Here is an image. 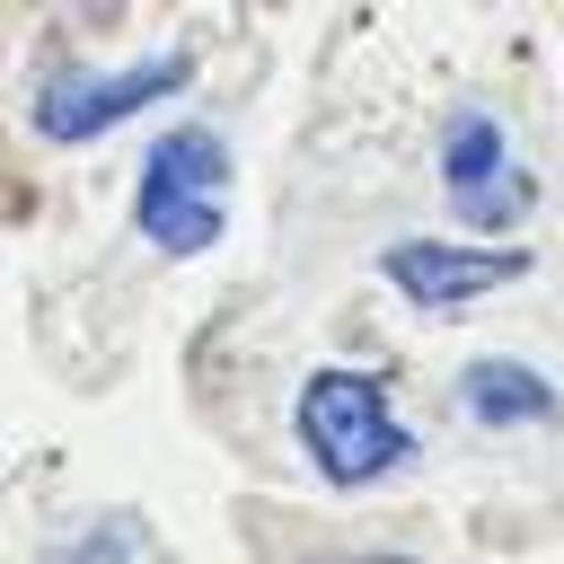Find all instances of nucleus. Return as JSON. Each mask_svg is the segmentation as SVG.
<instances>
[{"label":"nucleus","instance_id":"f257e3e1","mask_svg":"<svg viewBox=\"0 0 564 564\" xmlns=\"http://www.w3.org/2000/svg\"><path fill=\"white\" fill-rule=\"evenodd\" d=\"M300 449L317 458L326 485L352 494V485L388 476L414 441H405V423H397V405H388V388L370 370H317L300 388Z\"/></svg>","mask_w":564,"mask_h":564},{"label":"nucleus","instance_id":"f03ea898","mask_svg":"<svg viewBox=\"0 0 564 564\" xmlns=\"http://www.w3.org/2000/svg\"><path fill=\"white\" fill-rule=\"evenodd\" d=\"M220 194H229V150L220 132L203 123H176L167 141H150L141 159V194H132V220L159 256H203L220 238Z\"/></svg>","mask_w":564,"mask_h":564},{"label":"nucleus","instance_id":"7ed1b4c3","mask_svg":"<svg viewBox=\"0 0 564 564\" xmlns=\"http://www.w3.org/2000/svg\"><path fill=\"white\" fill-rule=\"evenodd\" d=\"M185 79H194L185 53H150V62H132V70H79V62H53V70L35 79V132H44V141H97L106 123H123V115L176 97Z\"/></svg>","mask_w":564,"mask_h":564},{"label":"nucleus","instance_id":"20e7f679","mask_svg":"<svg viewBox=\"0 0 564 564\" xmlns=\"http://www.w3.org/2000/svg\"><path fill=\"white\" fill-rule=\"evenodd\" d=\"M441 185H449V203H458L476 229H511V220H529V203H538V176L511 159L502 123H494L485 106H467V115L441 132Z\"/></svg>","mask_w":564,"mask_h":564},{"label":"nucleus","instance_id":"39448f33","mask_svg":"<svg viewBox=\"0 0 564 564\" xmlns=\"http://www.w3.org/2000/svg\"><path fill=\"white\" fill-rule=\"evenodd\" d=\"M379 273L414 300V308H458V300H485V291H502V282H520L529 273V256L520 247H449V238H397L388 256H379Z\"/></svg>","mask_w":564,"mask_h":564},{"label":"nucleus","instance_id":"423d86ee","mask_svg":"<svg viewBox=\"0 0 564 564\" xmlns=\"http://www.w3.org/2000/svg\"><path fill=\"white\" fill-rule=\"evenodd\" d=\"M458 397H467V414L494 423V432H511V423H546V414H555V388H546L529 361H502V352L467 361V370H458Z\"/></svg>","mask_w":564,"mask_h":564},{"label":"nucleus","instance_id":"0eeeda50","mask_svg":"<svg viewBox=\"0 0 564 564\" xmlns=\"http://www.w3.org/2000/svg\"><path fill=\"white\" fill-rule=\"evenodd\" d=\"M352 564H405V555H352Z\"/></svg>","mask_w":564,"mask_h":564}]
</instances>
